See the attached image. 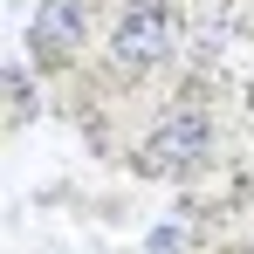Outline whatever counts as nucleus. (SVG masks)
Here are the masks:
<instances>
[{
	"mask_svg": "<svg viewBox=\"0 0 254 254\" xmlns=\"http://www.w3.org/2000/svg\"><path fill=\"white\" fill-rule=\"evenodd\" d=\"M172 42H179V21H172L158 0H130L124 21H117V35H110V48H117L124 69H151V62H165Z\"/></svg>",
	"mask_w": 254,
	"mask_h": 254,
	"instance_id": "obj_1",
	"label": "nucleus"
},
{
	"mask_svg": "<svg viewBox=\"0 0 254 254\" xmlns=\"http://www.w3.org/2000/svg\"><path fill=\"white\" fill-rule=\"evenodd\" d=\"M199 158H206V117L199 110H172L165 124L151 130V144H144L151 172H192Z\"/></svg>",
	"mask_w": 254,
	"mask_h": 254,
	"instance_id": "obj_2",
	"label": "nucleus"
},
{
	"mask_svg": "<svg viewBox=\"0 0 254 254\" xmlns=\"http://www.w3.org/2000/svg\"><path fill=\"white\" fill-rule=\"evenodd\" d=\"M76 35H83V0H48L42 14H35V28H28V48L42 62H55V55L76 48Z\"/></svg>",
	"mask_w": 254,
	"mask_h": 254,
	"instance_id": "obj_3",
	"label": "nucleus"
},
{
	"mask_svg": "<svg viewBox=\"0 0 254 254\" xmlns=\"http://www.w3.org/2000/svg\"><path fill=\"white\" fill-rule=\"evenodd\" d=\"M186 248V234H179V227H158V234H151V254H179Z\"/></svg>",
	"mask_w": 254,
	"mask_h": 254,
	"instance_id": "obj_4",
	"label": "nucleus"
}]
</instances>
